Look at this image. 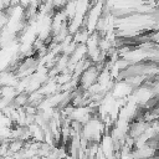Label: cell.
Masks as SVG:
<instances>
[{
  "mask_svg": "<svg viewBox=\"0 0 159 159\" xmlns=\"http://www.w3.org/2000/svg\"><path fill=\"white\" fill-rule=\"evenodd\" d=\"M104 133H106V128L99 117L98 118L91 117L89 120L86 122L81 129V137L84 140H87L88 143H91V142L98 143Z\"/></svg>",
  "mask_w": 159,
  "mask_h": 159,
  "instance_id": "6da1fadb",
  "label": "cell"
},
{
  "mask_svg": "<svg viewBox=\"0 0 159 159\" xmlns=\"http://www.w3.org/2000/svg\"><path fill=\"white\" fill-rule=\"evenodd\" d=\"M99 67L97 65H91L88 66L80 76H78V89L82 91H87L92 84H94L97 82V77L99 73Z\"/></svg>",
  "mask_w": 159,
  "mask_h": 159,
  "instance_id": "7a4b0ae2",
  "label": "cell"
},
{
  "mask_svg": "<svg viewBox=\"0 0 159 159\" xmlns=\"http://www.w3.org/2000/svg\"><path fill=\"white\" fill-rule=\"evenodd\" d=\"M98 147H99V150L102 152V154L106 157V159H108V158H111L112 155L116 154V148H114L113 139L111 138V135L108 133H104L102 135V138L98 142Z\"/></svg>",
  "mask_w": 159,
  "mask_h": 159,
  "instance_id": "3957f363",
  "label": "cell"
},
{
  "mask_svg": "<svg viewBox=\"0 0 159 159\" xmlns=\"http://www.w3.org/2000/svg\"><path fill=\"white\" fill-rule=\"evenodd\" d=\"M24 145H25L24 140H20V139H11V140H9V144H7L9 154L15 155V154L20 153L24 149Z\"/></svg>",
  "mask_w": 159,
  "mask_h": 159,
  "instance_id": "277c9868",
  "label": "cell"
},
{
  "mask_svg": "<svg viewBox=\"0 0 159 159\" xmlns=\"http://www.w3.org/2000/svg\"><path fill=\"white\" fill-rule=\"evenodd\" d=\"M57 159H75V158L68 154V155H66V157H63V158H57Z\"/></svg>",
  "mask_w": 159,
  "mask_h": 159,
  "instance_id": "5b68a950",
  "label": "cell"
}]
</instances>
